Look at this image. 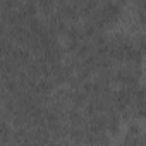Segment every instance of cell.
Instances as JSON below:
<instances>
[]
</instances>
